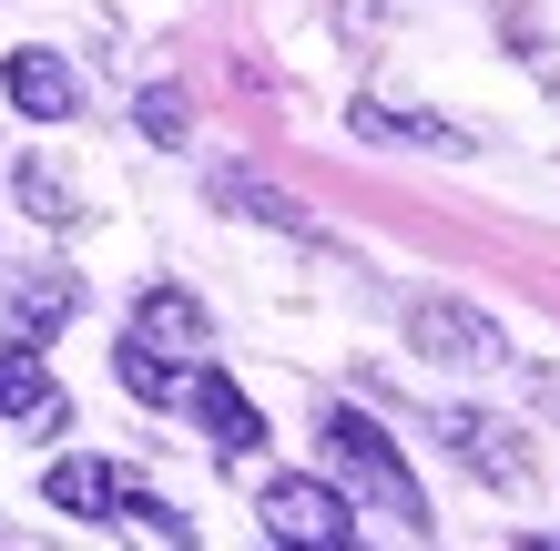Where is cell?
Segmentation results:
<instances>
[{
  "label": "cell",
  "mask_w": 560,
  "mask_h": 551,
  "mask_svg": "<svg viewBox=\"0 0 560 551\" xmlns=\"http://www.w3.org/2000/svg\"><path fill=\"white\" fill-rule=\"evenodd\" d=\"M0 418H31V429H61L72 418V399L42 368V347H21V337H0Z\"/></svg>",
  "instance_id": "obj_5"
},
{
  "label": "cell",
  "mask_w": 560,
  "mask_h": 551,
  "mask_svg": "<svg viewBox=\"0 0 560 551\" xmlns=\"http://www.w3.org/2000/svg\"><path fill=\"white\" fill-rule=\"evenodd\" d=\"M326 470H337V491H347V501H377V510H398V531H428V501H418V480H408L398 449H387L377 418L326 409Z\"/></svg>",
  "instance_id": "obj_1"
},
{
  "label": "cell",
  "mask_w": 560,
  "mask_h": 551,
  "mask_svg": "<svg viewBox=\"0 0 560 551\" xmlns=\"http://www.w3.org/2000/svg\"><path fill=\"white\" fill-rule=\"evenodd\" d=\"M408 337H418V358H448V368H500L510 358L500 328H489L479 307H458V297H418L408 307Z\"/></svg>",
  "instance_id": "obj_3"
},
{
  "label": "cell",
  "mask_w": 560,
  "mask_h": 551,
  "mask_svg": "<svg viewBox=\"0 0 560 551\" xmlns=\"http://www.w3.org/2000/svg\"><path fill=\"white\" fill-rule=\"evenodd\" d=\"M266 531L295 551H347L357 541V501L337 480H266Z\"/></svg>",
  "instance_id": "obj_2"
},
{
  "label": "cell",
  "mask_w": 560,
  "mask_h": 551,
  "mask_svg": "<svg viewBox=\"0 0 560 551\" xmlns=\"http://www.w3.org/2000/svg\"><path fill=\"white\" fill-rule=\"evenodd\" d=\"M0 92H11V113H31V123H72V61L61 51H11L0 61Z\"/></svg>",
  "instance_id": "obj_7"
},
{
  "label": "cell",
  "mask_w": 560,
  "mask_h": 551,
  "mask_svg": "<svg viewBox=\"0 0 560 551\" xmlns=\"http://www.w3.org/2000/svg\"><path fill=\"white\" fill-rule=\"evenodd\" d=\"M439 439H448L479 480H500V491H520V480H530V449H520L500 418H479V409H448V418H439Z\"/></svg>",
  "instance_id": "obj_6"
},
{
  "label": "cell",
  "mask_w": 560,
  "mask_h": 551,
  "mask_svg": "<svg viewBox=\"0 0 560 551\" xmlns=\"http://www.w3.org/2000/svg\"><path fill=\"white\" fill-rule=\"evenodd\" d=\"M42 501H51V510H72V521H113V501H122V470H113V460H51Z\"/></svg>",
  "instance_id": "obj_8"
},
{
  "label": "cell",
  "mask_w": 560,
  "mask_h": 551,
  "mask_svg": "<svg viewBox=\"0 0 560 551\" xmlns=\"http://www.w3.org/2000/svg\"><path fill=\"white\" fill-rule=\"evenodd\" d=\"M61 317H72V276H42V286H31V297H21L11 337H21V347H42V337L61 328Z\"/></svg>",
  "instance_id": "obj_13"
},
{
  "label": "cell",
  "mask_w": 560,
  "mask_h": 551,
  "mask_svg": "<svg viewBox=\"0 0 560 551\" xmlns=\"http://www.w3.org/2000/svg\"><path fill=\"white\" fill-rule=\"evenodd\" d=\"M113 378H122V388H133V399H143V409H174V399H184V368H174V358H163V347H153V337H122V347H113Z\"/></svg>",
  "instance_id": "obj_10"
},
{
  "label": "cell",
  "mask_w": 560,
  "mask_h": 551,
  "mask_svg": "<svg viewBox=\"0 0 560 551\" xmlns=\"http://www.w3.org/2000/svg\"><path fill=\"white\" fill-rule=\"evenodd\" d=\"M184 409L205 418V439L224 449V460H245V449H266V418H255V399H245V388L224 378V368H194V378H184Z\"/></svg>",
  "instance_id": "obj_4"
},
{
  "label": "cell",
  "mask_w": 560,
  "mask_h": 551,
  "mask_svg": "<svg viewBox=\"0 0 560 551\" xmlns=\"http://www.w3.org/2000/svg\"><path fill=\"white\" fill-rule=\"evenodd\" d=\"M214 194H224L235 215H266V225H285V236H316V225H306V205H285V194H266V184H255L245 164H224V174H214Z\"/></svg>",
  "instance_id": "obj_11"
},
{
  "label": "cell",
  "mask_w": 560,
  "mask_h": 551,
  "mask_svg": "<svg viewBox=\"0 0 560 551\" xmlns=\"http://www.w3.org/2000/svg\"><path fill=\"white\" fill-rule=\"evenodd\" d=\"M133 337H153L163 358H205V307H194L184 286H153V297L133 307Z\"/></svg>",
  "instance_id": "obj_9"
},
{
  "label": "cell",
  "mask_w": 560,
  "mask_h": 551,
  "mask_svg": "<svg viewBox=\"0 0 560 551\" xmlns=\"http://www.w3.org/2000/svg\"><path fill=\"white\" fill-rule=\"evenodd\" d=\"M113 521H133V531H153V541H194V521H184L174 501H153V491H122V501H113Z\"/></svg>",
  "instance_id": "obj_14"
},
{
  "label": "cell",
  "mask_w": 560,
  "mask_h": 551,
  "mask_svg": "<svg viewBox=\"0 0 560 551\" xmlns=\"http://www.w3.org/2000/svg\"><path fill=\"white\" fill-rule=\"evenodd\" d=\"M357 134H368V144H428V153H458L448 123H428V113H387V103H357Z\"/></svg>",
  "instance_id": "obj_12"
},
{
  "label": "cell",
  "mask_w": 560,
  "mask_h": 551,
  "mask_svg": "<svg viewBox=\"0 0 560 551\" xmlns=\"http://www.w3.org/2000/svg\"><path fill=\"white\" fill-rule=\"evenodd\" d=\"M133 123H143L153 144H184V134H194V113H184V92H174V82H153L143 103H133Z\"/></svg>",
  "instance_id": "obj_15"
},
{
  "label": "cell",
  "mask_w": 560,
  "mask_h": 551,
  "mask_svg": "<svg viewBox=\"0 0 560 551\" xmlns=\"http://www.w3.org/2000/svg\"><path fill=\"white\" fill-rule=\"evenodd\" d=\"M11 184H21V205H31V215H42V225H72V184H61L51 164H21Z\"/></svg>",
  "instance_id": "obj_16"
}]
</instances>
